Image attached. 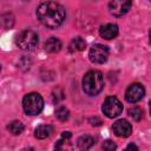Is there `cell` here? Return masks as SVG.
I'll return each mask as SVG.
<instances>
[{
  "instance_id": "cell-1",
  "label": "cell",
  "mask_w": 151,
  "mask_h": 151,
  "mask_svg": "<svg viewBox=\"0 0 151 151\" xmlns=\"http://www.w3.org/2000/svg\"><path fill=\"white\" fill-rule=\"evenodd\" d=\"M37 18L47 28H57L64 22L65 9L58 2L45 1L38 6Z\"/></svg>"
},
{
  "instance_id": "cell-2",
  "label": "cell",
  "mask_w": 151,
  "mask_h": 151,
  "mask_svg": "<svg viewBox=\"0 0 151 151\" xmlns=\"http://www.w3.org/2000/svg\"><path fill=\"white\" fill-rule=\"evenodd\" d=\"M104 87V78L101 72L97 70L88 71L83 78V90L88 96L98 94Z\"/></svg>"
},
{
  "instance_id": "cell-3",
  "label": "cell",
  "mask_w": 151,
  "mask_h": 151,
  "mask_svg": "<svg viewBox=\"0 0 151 151\" xmlns=\"http://www.w3.org/2000/svg\"><path fill=\"white\" fill-rule=\"evenodd\" d=\"M22 107L26 114L37 116L44 109V99L39 93H28L22 99Z\"/></svg>"
},
{
  "instance_id": "cell-4",
  "label": "cell",
  "mask_w": 151,
  "mask_h": 151,
  "mask_svg": "<svg viewBox=\"0 0 151 151\" xmlns=\"http://www.w3.org/2000/svg\"><path fill=\"white\" fill-rule=\"evenodd\" d=\"M15 44L21 50H32L38 44V34L32 29H24L17 35Z\"/></svg>"
},
{
  "instance_id": "cell-5",
  "label": "cell",
  "mask_w": 151,
  "mask_h": 151,
  "mask_svg": "<svg viewBox=\"0 0 151 151\" xmlns=\"http://www.w3.org/2000/svg\"><path fill=\"white\" fill-rule=\"evenodd\" d=\"M107 118H116L123 112V104L117 97H107L101 107Z\"/></svg>"
},
{
  "instance_id": "cell-6",
  "label": "cell",
  "mask_w": 151,
  "mask_h": 151,
  "mask_svg": "<svg viewBox=\"0 0 151 151\" xmlns=\"http://www.w3.org/2000/svg\"><path fill=\"white\" fill-rule=\"evenodd\" d=\"M88 57L94 64H104L109 58V47L101 44H96L91 47Z\"/></svg>"
},
{
  "instance_id": "cell-7",
  "label": "cell",
  "mask_w": 151,
  "mask_h": 151,
  "mask_svg": "<svg viewBox=\"0 0 151 151\" xmlns=\"http://www.w3.org/2000/svg\"><path fill=\"white\" fill-rule=\"evenodd\" d=\"M132 0H111L109 4V11L114 17H122L131 8Z\"/></svg>"
},
{
  "instance_id": "cell-8",
  "label": "cell",
  "mask_w": 151,
  "mask_h": 151,
  "mask_svg": "<svg viewBox=\"0 0 151 151\" xmlns=\"http://www.w3.org/2000/svg\"><path fill=\"white\" fill-rule=\"evenodd\" d=\"M145 94V90L143 87V85L138 84V83H134V84H131L126 91H125V99L129 101V103H137L139 101Z\"/></svg>"
},
{
  "instance_id": "cell-9",
  "label": "cell",
  "mask_w": 151,
  "mask_h": 151,
  "mask_svg": "<svg viewBox=\"0 0 151 151\" xmlns=\"http://www.w3.org/2000/svg\"><path fill=\"white\" fill-rule=\"evenodd\" d=\"M112 130H113L116 136L125 138L132 133V125L126 119H119L113 124Z\"/></svg>"
},
{
  "instance_id": "cell-10",
  "label": "cell",
  "mask_w": 151,
  "mask_h": 151,
  "mask_svg": "<svg viewBox=\"0 0 151 151\" xmlns=\"http://www.w3.org/2000/svg\"><path fill=\"white\" fill-rule=\"evenodd\" d=\"M99 34L106 40L114 39L118 35V26L116 24H106L99 28Z\"/></svg>"
},
{
  "instance_id": "cell-11",
  "label": "cell",
  "mask_w": 151,
  "mask_h": 151,
  "mask_svg": "<svg viewBox=\"0 0 151 151\" xmlns=\"http://www.w3.org/2000/svg\"><path fill=\"white\" fill-rule=\"evenodd\" d=\"M44 48L46 52L48 53H57L61 50V41L55 38V37H52L50 39H47L44 44Z\"/></svg>"
},
{
  "instance_id": "cell-12",
  "label": "cell",
  "mask_w": 151,
  "mask_h": 151,
  "mask_svg": "<svg viewBox=\"0 0 151 151\" xmlns=\"http://www.w3.org/2000/svg\"><path fill=\"white\" fill-rule=\"evenodd\" d=\"M86 46V41L81 38V37H76L71 40L70 45H68V51L71 53H77V52H80L85 48Z\"/></svg>"
},
{
  "instance_id": "cell-13",
  "label": "cell",
  "mask_w": 151,
  "mask_h": 151,
  "mask_svg": "<svg viewBox=\"0 0 151 151\" xmlns=\"http://www.w3.org/2000/svg\"><path fill=\"white\" fill-rule=\"evenodd\" d=\"M53 132V127L51 125H39L35 130H34V136L38 139H45L47 137H50Z\"/></svg>"
},
{
  "instance_id": "cell-14",
  "label": "cell",
  "mask_w": 151,
  "mask_h": 151,
  "mask_svg": "<svg viewBox=\"0 0 151 151\" xmlns=\"http://www.w3.org/2000/svg\"><path fill=\"white\" fill-rule=\"evenodd\" d=\"M93 144H94V139L91 136H81L78 138L77 142V145L80 150H88L93 146Z\"/></svg>"
},
{
  "instance_id": "cell-15",
  "label": "cell",
  "mask_w": 151,
  "mask_h": 151,
  "mask_svg": "<svg viewBox=\"0 0 151 151\" xmlns=\"http://www.w3.org/2000/svg\"><path fill=\"white\" fill-rule=\"evenodd\" d=\"M7 129H8V131H9L12 134L18 136V134H20V133L24 131L25 126H24V124H22L20 120H13V122H11V123L7 125Z\"/></svg>"
},
{
  "instance_id": "cell-16",
  "label": "cell",
  "mask_w": 151,
  "mask_h": 151,
  "mask_svg": "<svg viewBox=\"0 0 151 151\" xmlns=\"http://www.w3.org/2000/svg\"><path fill=\"white\" fill-rule=\"evenodd\" d=\"M55 117H57L60 122H65V120H67L68 117H70V111H68L66 107L61 106V107H59V109L55 111Z\"/></svg>"
},
{
  "instance_id": "cell-17",
  "label": "cell",
  "mask_w": 151,
  "mask_h": 151,
  "mask_svg": "<svg viewBox=\"0 0 151 151\" xmlns=\"http://www.w3.org/2000/svg\"><path fill=\"white\" fill-rule=\"evenodd\" d=\"M129 114H130V117H132V119H134L137 122L143 118V111L139 107H132V109H130L129 110Z\"/></svg>"
},
{
  "instance_id": "cell-18",
  "label": "cell",
  "mask_w": 151,
  "mask_h": 151,
  "mask_svg": "<svg viewBox=\"0 0 151 151\" xmlns=\"http://www.w3.org/2000/svg\"><path fill=\"white\" fill-rule=\"evenodd\" d=\"M116 147H117L116 144L113 142H111V140H105V143L103 144V149L106 150V151H113Z\"/></svg>"
},
{
  "instance_id": "cell-19",
  "label": "cell",
  "mask_w": 151,
  "mask_h": 151,
  "mask_svg": "<svg viewBox=\"0 0 151 151\" xmlns=\"http://www.w3.org/2000/svg\"><path fill=\"white\" fill-rule=\"evenodd\" d=\"M127 149H134V150H138V147H137L134 144H130V145L127 146Z\"/></svg>"
},
{
  "instance_id": "cell-20",
  "label": "cell",
  "mask_w": 151,
  "mask_h": 151,
  "mask_svg": "<svg viewBox=\"0 0 151 151\" xmlns=\"http://www.w3.org/2000/svg\"><path fill=\"white\" fill-rule=\"evenodd\" d=\"M149 41L151 44V28H150V32H149Z\"/></svg>"
},
{
  "instance_id": "cell-21",
  "label": "cell",
  "mask_w": 151,
  "mask_h": 151,
  "mask_svg": "<svg viewBox=\"0 0 151 151\" xmlns=\"http://www.w3.org/2000/svg\"><path fill=\"white\" fill-rule=\"evenodd\" d=\"M150 113H151V101H150Z\"/></svg>"
},
{
  "instance_id": "cell-22",
  "label": "cell",
  "mask_w": 151,
  "mask_h": 151,
  "mask_svg": "<svg viewBox=\"0 0 151 151\" xmlns=\"http://www.w3.org/2000/svg\"><path fill=\"white\" fill-rule=\"evenodd\" d=\"M150 1H151V0H150Z\"/></svg>"
}]
</instances>
